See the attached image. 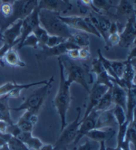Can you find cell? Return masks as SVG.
Masks as SVG:
<instances>
[{
  "instance_id": "obj_1",
  "label": "cell",
  "mask_w": 136,
  "mask_h": 150,
  "mask_svg": "<svg viewBox=\"0 0 136 150\" xmlns=\"http://www.w3.org/2000/svg\"><path fill=\"white\" fill-rule=\"evenodd\" d=\"M57 59H58V66L60 71V81H59L58 91L53 100V104L60 117L61 130H62L67 125L66 116L72 100L71 92H70V88L72 84L66 80L65 76V67L64 64H63L61 56L57 57Z\"/></svg>"
},
{
  "instance_id": "obj_2",
  "label": "cell",
  "mask_w": 136,
  "mask_h": 150,
  "mask_svg": "<svg viewBox=\"0 0 136 150\" xmlns=\"http://www.w3.org/2000/svg\"><path fill=\"white\" fill-rule=\"evenodd\" d=\"M38 16L40 25L46 29L49 35H56L67 40L75 32L60 19L59 13L39 10Z\"/></svg>"
},
{
  "instance_id": "obj_3",
  "label": "cell",
  "mask_w": 136,
  "mask_h": 150,
  "mask_svg": "<svg viewBox=\"0 0 136 150\" xmlns=\"http://www.w3.org/2000/svg\"><path fill=\"white\" fill-rule=\"evenodd\" d=\"M53 82H54V76H52L50 80H47V82L46 84L41 85L40 88H38L37 90L34 91L30 95H28L26 98V100L23 101V103L19 107H16V108H10V110H13V111L28 110V111L33 112L36 115H38L52 88Z\"/></svg>"
},
{
  "instance_id": "obj_4",
  "label": "cell",
  "mask_w": 136,
  "mask_h": 150,
  "mask_svg": "<svg viewBox=\"0 0 136 150\" xmlns=\"http://www.w3.org/2000/svg\"><path fill=\"white\" fill-rule=\"evenodd\" d=\"M62 59V57H61ZM67 62L63 61L65 70L67 71V78L66 80L72 84V83H78L85 89L87 92H89V81H88V74L89 70L87 69V66L83 64H78L75 63L74 62H70V60H66Z\"/></svg>"
},
{
  "instance_id": "obj_5",
  "label": "cell",
  "mask_w": 136,
  "mask_h": 150,
  "mask_svg": "<svg viewBox=\"0 0 136 150\" xmlns=\"http://www.w3.org/2000/svg\"><path fill=\"white\" fill-rule=\"evenodd\" d=\"M80 116H81V111L80 109H78L75 120L73 122H71L69 125H66L64 127V129L61 130V134L57 139L56 145L54 146L55 150H65L71 144L74 143L75 139L77 136V132L80 126V120H81Z\"/></svg>"
},
{
  "instance_id": "obj_6",
  "label": "cell",
  "mask_w": 136,
  "mask_h": 150,
  "mask_svg": "<svg viewBox=\"0 0 136 150\" xmlns=\"http://www.w3.org/2000/svg\"><path fill=\"white\" fill-rule=\"evenodd\" d=\"M38 7V0H17L13 3V14L9 17L7 22L3 25V32L9 25H11L17 19H24L29 16L36 8Z\"/></svg>"
},
{
  "instance_id": "obj_7",
  "label": "cell",
  "mask_w": 136,
  "mask_h": 150,
  "mask_svg": "<svg viewBox=\"0 0 136 150\" xmlns=\"http://www.w3.org/2000/svg\"><path fill=\"white\" fill-rule=\"evenodd\" d=\"M60 19L73 30L83 32V33L86 34H92L101 38V35H99L97 30L93 27L87 16H65L60 15Z\"/></svg>"
},
{
  "instance_id": "obj_8",
  "label": "cell",
  "mask_w": 136,
  "mask_h": 150,
  "mask_svg": "<svg viewBox=\"0 0 136 150\" xmlns=\"http://www.w3.org/2000/svg\"><path fill=\"white\" fill-rule=\"evenodd\" d=\"M74 48H79L74 42H72L69 40H66L63 44L55 46V47H47L43 46L42 47V51L36 54V58L38 60H46L49 57H60L62 55H65L67 53V52L71 49Z\"/></svg>"
},
{
  "instance_id": "obj_9",
  "label": "cell",
  "mask_w": 136,
  "mask_h": 150,
  "mask_svg": "<svg viewBox=\"0 0 136 150\" xmlns=\"http://www.w3.org/2000/svg\"><path fill=\"white\" fill-rule=\"evenodd\" d=\"M38 15H39V9L37 7L29 16H27L26 18H24L22 20V29H21V35H20V38H19V41L17 42V45H16V49L21 48V45H22L24 40L30 34L33 33V30L38 25H40Z\"/></svg>"
},
{
  "instance_id": "obj_10",
  "label": "cell",
  "mask_w": 136,
  "mask_h": 150,
  "mask_svg": "<svg viewBox=\"0 0 136 150\" xmlns=\"http://www.w3.org/2000/svg\"><path fill=\"white\" fill-rule=\"evenodd\" d=\"M120 34V41L118 45L120 47H131L135 44L136 38V26H135V14L128 17L127 23L125 25L123 30Z\"/></svg>"
},
{
  "instance_id": "obj_11",
  "label": "cell",
  "mask_w": 136,
  "mask_h": 150,
  "mask_svg": "<svg viewBox=\"0 0 136 150\" xmlns=\"http://www.w3.org/2000/svg\"><path fill=\"white\" fill-rule=\"evenodd\" d=\"M99 114H100L99 111H96L95 110H93L88 114V116L85 117V119L80 120V126H79V129L77 132V136L75 139L74 143H73V145H75V146L77 145L81 139L89 131H91L92 129H93V128H95L96 121H97Z\"/></svg>"
},
{
  "instance_id": "obj_12",
  "label": "cell",
  "mask_w": 136,
  "mask_h": 150,
  "mask_svg": "<svg viewBox=\"0 0 136 150\" xmlns=\"http://www.w3.org/2000/svg\"><path fill=\"white\" fill-rule=\"evenodd\" d=\"M109 88L103 84H100L95 81L93 83L92 89H90L88 94H89V98H88V102H87V107L85 109V113L83 116V119H85L88 116V114L95 108L96 105L98 104L100 99L102 98V96L106 92V91Z\"/></svg>"
},
{
  "instance_id": "obj_13",
  "label": "cell",
  "mask_w": 136,
  "mask_h": 150,
  "mask_svg": "<svg viewBox=\"0 0 136 150\" xmlns=\"http://www.w3.org/2000/svg\"><path fill=\"white\" fill-rule=\"evenodd\" d=\"M21 29H22V19H17L11 25H9L2 32L4 42L10 47L16 46L21 35Z\"/></svg>"
},
{
  "instance_id": "obj_14",
  "label": "cell",
  "mask_w": 136,
  "mask_h": 150,
  "mask_svg": "<svg viewBox=\"0 0 136 150\" xmlns=\"http://www.w3.org/2000/svg\"><path fill=\"white\" fill-rule=\"evenodd\" d=\"M72 8V4H66L63 0H38L39 10H48L62 15L67 13Z\"/></svg>"
},
{
  "instance_id": "obj_15",
  "label": "cell",
  "mask_w": 136,
  "mask_h": 150,
  "mask_svg": "<svg viewBox=\"0 0 136 150\" xmlns=\"http://www.w3.org/2000/svg\"><path fill=\"white\" fill-rule=\"evenodd\" d=\"M89 72L93 73L96 76L95 82L105 85V86H107L108 88H112V86H113L112 79L109 77V75L107 74L105 70H104L102 62L99 61L98 58L93 61L92 67L89 70Z\"/></svg>"
},
{
  "instance_id": "obj_16",
  "label": "cell",
  "mask_w": 136,
  "mask_h": 150,
  "mask_svg": "<svg viewBox=\"0 0 136 150\" xmlns=\"http://www.w3.org/2000/svg\"><path fill=\"white\" fill-rule=\"evenodd\" d=\"M38 121V115L33 112L26 110V112L19 117L18 121L16 123L21 132H33L35 126Z\"/></svg>"
},
{
  "instance_id": "obj_17",
  "label": "cell",
  "mask_w": 136,
  "mask_h": 150,
  "mask_svg": "<svg viewBox=\"0 0 136 150\" xmlns=\"http://www.w3.org/2000/svg\"><path fill=\"white\" fill-rule=\"evenodd\" d=\"M115 130L113 127H103V128H93L89 131L85 136L91 140L95 142H106V140L111 139L115 135Z\"/></svg>"
},
{
  "instance_id": "obj_18",
  "label": "cell",
  "mask_w": 136,
  "mask_h": 150,
  "mask_svg": "<svg viewBox=\"0 0 136 150\" xmlns=\"http://www.w3.org/2000/svg\"><path fill=\"white\" fill-rule=\"evenodd\" d=\"M2 61L4 63H7L8 65L13 67H19L23 68L26 67V62L20 59L17 49L15 46L10 47L6 50L2 57Z\"/></svg>"
},
{
  "instance_id": "obj_19",
  "label": "cell",
  "mask_w": 136,
  "mask_h": 150,
  "mask_svg": "<svg viewBox=\"0 0 136 150\" xmlns=\"http://www.w3.org/2000/svg\"><path fill=\"white\" fill-rule=\"evenodd\" d=\"M112 96L113 102L114 105H118L122 109L126 110V101H127V90L120 86L117 83H113L112 86Z\"/></svg>"
},
{
  "instance_id": "obj_20",
  "label": "cell",
  "mask_w": 136,
  "mask_h": 150,
  "mask_svg": "<svg viewBox=\"0 0 136 150\" xmlns=\"http://www.w3.org/2000/svg\"><path fill=\"white\" fill-rule=\"evenodd\" d=\"M29 150H40L44 143L33 135V132H20L16 137Z\"/></svg>"
},
{
  "instance_id": "obj_21",
  "label": "cell",
  "mask_w": 136,
  "mask_h": 150,
  "mask_svg": "<svg viewBox=\"0 0 136 150\" xmlns=\"http://www.w3.org/2000/svg\"><path fill=\"white\" fill-rule=\"evenodd\" d=\"M136 107V87L135 85L127 89V101H126V117L127 121L132 123L134 120Z\"/></svg>"
},
{
  "instance_id": "obj_22",
  "label": "cell",
  "mask_w": 136,
  "mask_h": 150,
  "mask_svg": "<svg viewBox=\"0 0 136 150\" xmlns=\"http://www.w3.org/2000/svg\"><path fill=\"white\" fill-rule=\"evenodd\" d=\"M47 82V80L41 81L37 82H32V83H26V84H18L16 81H9L6 82L3 85L0 86V96H3L6 94H8L9 92H11L12 91L17 89V88H23L24 90L32 88L35 86H39V85H43Z\"/></svg>"
},
{
  "instance_id": "obj_23",
  "label": "cell",
  "mask_w": 136,
  "mask_h": 150,
  "mask_svg": "<svg viewBox=\"0 0 136 150\" xmlns=\"http://www.w3.org/2000/svg\"><path fill=\"white\" fill-rule=\"evenodd\" d=\"M116 124L115 119L113 113V110H107L100 112L98 119L96 121L95 128H103V127H113Z\"/></svg>"
},
{
  "instance_id": "obj_24",
  "label": "cell",
  "mask_w": 136,
  "mask_h": 150,
  "mask_svg": "<svg viewBox=\"0 0 136 150\" xmlns=\"http://www.w3.org/2000/svg\"><path fill=\"white\" fill-rule=\"evenodd\" d=\"M0 139H2L6 144L9 150H29L16 137H14L9 133H0Z\"/></svg>"
},
{
  "instance_id": "obj_25",
  "label": "cell",
  "mask_w": 136,
  "mask_h": 150,
  "mask_svg": "<svg viewBox=\"0 0 136 150\" xmlns=\"http://www.w3.org/2000/svg\"><path fill=\"white\" fill-rule=\"evenodd\" d=\"M10 97L8 94L0 96V120L6 121L8 124H13V120L10 114V108L8 105V100Z\"/></svg>"
},
{
  "instance_id": "obj_26",
  "label": "cell",
  "mask_w": 136,
  "mask_h": 150,
  "mask_svg": "<svg viewBox=\"0 0 136 150\" xmlns=\"http://www.w3.org/2000/svg\"><path fill=\"white\" fill-rule=\"evenodd\" d=\"M116 8L117 16H125L130 17L132 15L135 14L134 1L132 0H120Z\"/></svg>"
},
{
  "instance_id": "obj_27",
  "label": "cell",
  "mask_w": 136,
  "mask_h": 150,
  "mask_svg": "<svg viewBox=\"0 0 136 150\" xmlns=\"http://www.w3.org/2000/svg\"><path fill=\"white\" fill-rule=\"evenodd\" d=\"M67 40L71 41L72 42H74L75 45H76L79 48L81 47H86L89 46L90 45V38L88 34L83 33V32L80 31H75L73 35L68 38Z\"/></svg>"
},
{
  "instance_id": "obj_28",
  "label": "cell",
  "mask_w": 136,
  "mask_h": 150,
  "mask_svg": "<svg viewBox=\"0 0 136 150\" xmlns=\"http://www.w3.org/2000/svg\"><path fill=\"white\" fill-rule=\"evenodd\" d=\"M113 104V96H112V89L109 88L106 91V92L102 96V98L100 99L98 104L93 110H95L96 111H99V112H102L104 110H110Z\"/></svg>"
},
{
  "instance_id": "obj_29",
  "label": "cell",
  "mask_w": 136,
  "mask_h": 150,
  "mask_svg": "<svg viewBox=\"0 0 136 150\" xmlns=\"http://www.w3.org/2000/svg\"><path fill=\"white\" fill-rule=\"evenodd\" d=\"M33 34L35 35V36L36 37L38 42H39V46L42 48L43 46H46V44L47 42V39L49 37L48 33L46 31V29H44L40 25H38L34 30H33Z\"/></svg>"
},
{
  "instance_id": "obj_30",
  "label": "cell",
  "mask_w": 136,
  "mask_h": 150,
  "mask_svg": "<svg viewBox=\"0 0 136 150\" xmlns=\"http://www.w3.org/2000/svg\"><path fill=\"white\" fill-rule=\"evenodd\" d=\"M111 68L118 80H121L124 69L126 67V61H113L110 60Z\"/></svg>"
},
{
  "instance_id": "obj_31",
  "label": "cell",
  "mask_w": 136,
  "mask_h": 150,
  "mask_svg": "<svg viewBox=\"0 0 136 150\" xmlns=\"http://www.w3.org/2000/svg\"><path fill=\"white\" fill-rule=\"evenodd\" d=\"M113 113L114 116V119H115L117 127L127 121L126 111H125V110L122 109V107L118 105H114V108L113 109Z\"/></svg>"
},
{
  "instance_id": "obj_32",
  "label": "cell",
  "mask_w": 136,
  "mask_h": 150,
  "mask_svg": "<svg viewBox=\"0 0 136 150\" xmlns=\"http://www.w3.org/2000/svg\"><path fill=\"white\" fill-rule=\"evenodd\" d=\"M92 4L96 10V13L98 14H102L101 10L109 11L110 8L112 7L110 0H92Z\"/></svg>"
},
{
  "instance_id": "obj_33",
  "label": "cell",
  "mask_w": 136,
  "mask_h": 150,
  "mask_svg": "<svg viewBox=\"0 0 136 150\" xmlns=\"http://www.w3.org/2000/svg\"><path fill=\"white\" fill-rule=\"evenodd\" d=\"M124 139H126L130 143H132L133 146L136 144V131H135V120L129 124L126 133H125Z\"/></svg>"
},
{
  "instance_id": "obj_34",
  "label": "cell",
  "mask_w": 136,
  "mask_h": 150,
  "mask_svg": "<svg viewBox=\"0 0 136 150\" xmlns=\"http://www.w3.org/2000/svg\"><path fill=\"white\" fill-rule=\"evenodd\" d=\"M24 46H30V47H32L34 49H38L40 46H39V42L36 39V37L35 36V35L32 33V34H30L23 42V44L22 45H21V48L24 47Z\"/></svg>"
},
{
  "instance_id": "obj_35",
  "label": "cell",
  "mask_w": 136,
  "mask_h": 150,
  "mask_svg": "<svg viewBox=\"0 0 136 150\" xmlns=\"http://www.w3.org/2000/svg\"><path fill=\"white\" fill-rule=\"evenodd\" d=\"M120 32L115 34H112V35H108V37L105 41L106 42V46L105 49L106 50H110L112 47H113L114 45H116L119 44V41H120Z\"/></svg>"
},
{
  "instance_id": "obj_36",
  "label": "cell",
  "mask_w": 136,
  "mask_h": 150,
  "mask_svg": "<svg viewBox=\"0 0 136 150\" xmlns=\"http://www.w3.org/2000/svg\"><path fill=\"white\" fill-rule=\"evenodd\" d=\"M66 41V39L63 38V37H60V36H56V35H49L48 39H47V42L46 44V46L47 47H55V46H57L63 42H65Z\"/></svg>"
},
{
  "instance_id": "obj_37",
  "label": "cell",
  "mask_w": 136,
  "mask_h": 150,
  "mask_svg": "<svg viewBox=\"0 0 136 150\" xmlns=\"http://www.w3.org/2000/svg\"><path fill=\"white\" fill-rule=\"evenodd\" d=\"M0 12L4 16L9 18L13 14V4L10 3H0Z\"/></svg>"
},
{
  "instance_id": "obj_38",
  "label": "cell",
  "mask_w": 136,
  "mask_h": 150,
  "mask_svg": "<svg viewBox=\"0 0 136 150\" xmlns=\"http://www.w3.org/2000/svg\"><path fill=\"white\" fill-rule=\"evenodd\" d=\"M99 148V143L95 141H89L87 140L85 144L79 146L76 150H98Z\"/></svg>"
},
{
  "instance_id": "obj_39",
  "label": "cell",
  "mask_w": 136,
  "mask_h": 150,
  "mask_svg": "<svg viewBox=\"0 0 136 150\" xmlns=\"http://www.w3.org/2000/svg\"><path fill=\"white\" fill-rule=\"evenodd\" d=\"M91 56V52L89 46L86 47H81L79 48V59L80 60H87Z\"/></svg>"
},
{
  "instance_id": "obj_40",
  "label": "cell",
  "mask_w": 136,
  "mask_h": 150,
  "mask_svg": "<svg viewBox=\"0 0 136 150\" xmlns=\"http://www.w3.org/2000/svg\"><path fill=\"white\" fill-rule=\"evenodd\" d=\"M66 55H68L70 59L72 60L79 59V48H74V49L69 50L66 53Z\"/></svg>"
},
{
  "instance_id": "obj_41",
  "label": "cell",
  "mask_w": 136,
  "mask_h": 150,
  "mask_svg": "<svg viewBox=\"0 0 136 150\" xmlns=\"http://www.w3.org/2000/svg\"><path fill=\"white\" fill-rule=\"evenodd\" d=\"M8 125H10V124H8L6 121H5L3 120H0V133H6Z\"/></svg>"
},
{
  "instance_id": "obj_42",
  "label": "cell",
  "mask_w": 136,
  "mask_h": 150,
  "mask_svg": "<svg viewBox=\"0 0 136 150\" xmlns=\"http://www.w3.org/2000/svg\"><path fill=\"white\" fill-rule=\"evenodd\" d=\"M40 150H55V147L53 145L50 144H44L42 146V147L40 148Z\"/></svg>"
},
{
  "instance_id": "obj_43",
  "label": "cell",
  "mask_w": 136,
  "mask_h": 150,
  "mask_svg": "<svg viewBox=\"0 0 136 150\" xmlns=\"http://www.w3.org/2000/svg\"><path fill=\"white\" fill-rule=\"evenodd\" d=\"M98 150H106V145H105V142H100L99 143V148Z\"/></svg>"
},
{
  "instance_id": "obj_44",
  "label": "cell",
  "mask_w": 136,
  "mask_h": 150,
  "mask_svg": "<svg viewBox=\"0 0 136 150\" xmlns=\"http://www.w3.org/2000/svg\"><path fill=\"white\" fill-rule=\"evenodd\" d=\"M106 150H122V147L120 146H115V147H110V146H106Z\"/></svg>"
},
{
  "instance_id": "obj_45",
  "label": "cell",
  "mask_w": 136,
  "mask_h": 150,
  "mask_svg": "<svg viewBox=\"0 0 136 150\" xmlns=\"http://www.w3.org/2000/svg\"><path fill=\"white\" fill-rule=\"evenodd\" d=\"M16 1H17V0H1V3H10V4H13Z\"/></svg>"
},
{
  "instance_id": "obj_46",
  "label": "cell",
  "mask_w": 136,
  "mask_h": 150,
  "mask_svg": "<svg viewBox=\"0 0 136 150\" xmlns=\"http://www.w3.org/2000/svg\"><path fill=\"white\" fill-rule=\"evenodd\" d=\"M64 2H66V4H71V0H63Z\"/></svg>"
},
{
  "instance_id": "obj_47",
  "label": "cell",
  "mask_w": 136,
  "mask_h": 150,
  "mask_svg": "<svg viewBox=\"0 0 136 150\" xmlns=\"http://www.w3.org/2000/svg\"><path fill=\"white\" fill-rule=\"evenodd\" d=\"M0 65H1V66H4V62H3V61H2L1 58H0Z\"/></svg>"
},
{
  "instance_id": "obj_48",
  "label": "cell",
  "mask_w": 136,
  "mask_h": 150,
  "mask_svg": "<svg viewBox=\"0 0 136 150\" xmlns=\"http://www.w3.org/2000/svg\"><path fill=\"white\" fill-rule=\"evenodd\" d=\"M0 3H1V0H0Z\"/></svg>"
}]
</instances>
